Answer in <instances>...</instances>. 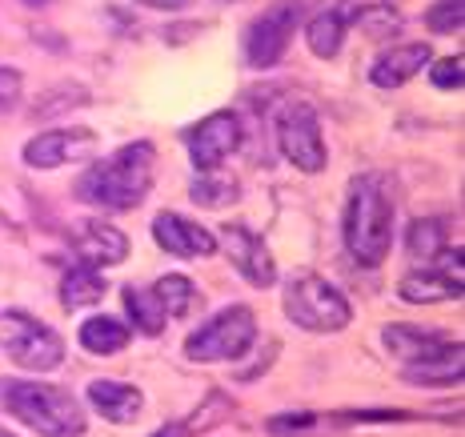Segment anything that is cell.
Masks as SVG:
<instances>
[{
    "mask_svg": "<svg viewBox=\"0 0 465 437\" xmlns=\"http://www.w3.org/2000/svg\"><path fill=\"white\" fill-rule=\"evenodd\" d=\"M149 184H153V144L137 141V144H124L113 157L96 161L76 181V193H81V201H89L96 209L124 213V209L141 205Z\"/></svg>",
    "mask_w": 465,
    "mask_h": 437,
    "instance_id": "1",
    "label": "cell"
},
{
    "mask_svg": "<svg viewBox=\"0 0 465 437\" xmlns=\"http://www.w3.org/2000/svg\"><path fill=\"white\" fill-rule=\"evenodd\" d=\"M393 241V193L381 173H365L353 181V197L345 213V245L361 265H381Z\"/></svg>",
    "mask_w": 465,
    "mask_h": 437,
    "instance_id": "2",
    "label": "cell"
},
{
    "mask_svg": "<svg viewBox=\"0 0 465 437\" xmlns=\"http://www.w3.org/2000/svg\"><path fill=\"white\" fill-rule=\"evenodd\" d=\"M5 405L13 410L28 430L41 437H81L84 433V410L81 402L61 390V385H41V382H8Z\"/></svg>",
    "mask_w": 465,
    "mask_h": 437,
    "instance_id": "3",
    "label": "cell"
},
{
    "mask_svg": "<svg viewBox=\"0 0 465 437\" xmlns=\"http://www.w3.org/2000/svg\"><path fill=\"white\" fill-rule=\"evenodd\" d=\"M285 313L302 329H309V333H333V329L349 325L353 309L341 297V289L329 285L325 277L302 273L289 281V289H285Z\"/></svg>",
    "mask_w": 465,
    "mask_h": 437,
    "instance_id": "4",
    "label": "cell"
},
{
    "mask_svg": "<svg viewBox=\"0 0 465 437\" xmlns=\"http://www.w3.org/2000/svg\"><path fill=\"white\" fill-rule=\"evenodd\" d=\"M0 345L21 369L33 373H48L64 362V342L53 333L48 325H41L36 317L21 313V309H8L0 313Z\"/></svg>",
    "mask_w": 465,
    "mask_h": 437,
    "instance_id": "5",
    "label": "cell"
},
{
    "mask_svg": "<svg viewBox=\"0 0 465 437\" xmlns=\"http://www.w3.org/2000/svg\"><path fill=\"white\" fill-rule=\"evenodd\" d=\"M257 337V322L245 305H229L221 309L213 322H205L197 333L189 337V357L193 362H229V357H241Z\"/></svg>",
    "mask_w": 465,
    "mask_h": 437,
    "instance_id": "6",
    "label": "cell"
},
{
    "mask_svg": "<svg viewBox=\"0 0 465 437\" xmlns=\"http://www.w3.org/2000/svg\"><path fill=\"white\" fill-rule=\"evenodd\" d=\"M305 16V5L302 0H273L265 13L249 25V36H245V53H249V65L253 69H269L285 56L289 41H293L297 25Z\"/></svg>",
    "mask_w": 465,
    "mask_h": 437,
    "instance_id": "7",
    "label": "cell"
},
{
    "mask_svg": "<svg viewBox=\"0 0 465 437\" xmlns=\"http://www.w3.org/2000/svg\"><path fill=\"white\" fill-rule=\"evenodd\" d=\"M277 144L285 161H293L302 173H322L325 169V144H322V124L317 113L305 101H293L277 113Z\"/></svg>",
    "mask_w": 465,
    "mask_h": 437,
    "instance_id": "8",
    "label": "cell"
},
{
    "mask_svg": "<svg viewBox=\"0 0 465 437\" xmlns=\"http://www.w3.org/2000/svg\"><path fill=\"white\" fill-rule=\"evenodd\" d=\"M433 269L425 273L401 277V297L410 305H433V301H453L461 297L465 273H461V249H441L438 257H430Z\"/></svg>",
    "mask_w": 465,
    "mask_h": 437,
    "instance_id": "9",
    "label": "cell"
},
{
    "mask_svg": "<svg viewBox=\"0 0 465 437\" xmlns=\"http://www.w3.org/2000/svg\"><path fill=\"white\" fill-rule=\"evenodd\" d=\"M185 141H189L193 164H197L201 173L217 169V164L225 161L229 153H237V144H241V121L232 113H213L201 124H193Z\"/></svg>",
    "mask_w": 465,
    "mask_h": 437,
    "instance_id": "10",
    "label": "cell"
},
{
    "mask_svg": "<svg viewBox=\"0 0 465 437\" xmlns=\"http://www.w3.org/2000/svg\"><path fill=\"white\" fill-rule=\"evenodd\" d=\"M96 153V133L89 129H48L25 144V161L33 169H56L69 161H89Z\"/></svg>",
    "mask_w": 465,
    "mask_h": 437,
    "instance_id": "11",
    "label": "cell"
},
{
    "mask_svg": "<svg viewBox=\"0 0 465 437\" xmlns=\"http://www.w3.org/2000/svg\"><path fill=\"white\" fill-rule=\"evenodd\" d=\"M221 241H225V249H229V261L241 269L253 285H273L277 281V269H273V257H269V249H265V241L257 237L253 229H245V225H225L221 229Z\"/></svg>",
    "mask_w": 465,
    "mask_h": 437,
    "instance_id": "12",
    "label": "cell"
},
{
    "mask_svg": "<svg viewBox=\"0 0 465 437\" xmlns=\"http://www.w3.org/2000/svg\"><path fill=\"white\" fill-rule=\"evenodd\" d=\"M153 237H157L161 249H169L173 257H209L217 249V237L197 225L189 217H177V213H157L153 221Z\"/></svg>",
    "mask_w": 465,
    "mask_h": 437,
    "instance_id": "13",
    "label": "cell"
},
{
    "mask_svg": "<svg viewBox=\"0 0 465 437\" xmlns=\"http://www.w3.org/2000/svg\"><path fill=\"white\" fill-rule=\"evenodd\" d=\"M76 253H81L84 265H121L129 257V237L116 233L113 225H101V221H84L81 233H76Z\"/></svg>",
    "mask_w": 465,
    "mask_h": 437,
    "instance_id": "14",
    "label": "cell"
},
{
    "mask_svg": "<svg viewBox=\"0 0 465 437\" xmlns=\"http://www.w3.org/2000/svg\"><path fill=\"white\" fill-rule=\"evenodd\" d=\"M349 8H353V0H329L322 13L309 21V48H313L317 56H337V48H341V36L349 28Z\"/></svg>",
    "mask_w": 465,
    "mask_h": 437,
    "instance_id": "15",
    "label": "cell"
},
{
    "mask_svg": "<svg viewBox=\"0 0 465 437\" xmlns=\"http://www.w3.org/2000/svg\"><path fill=\"white\" fill-rule=\"evenodd\" d=\"M430 61H433L430 45H401V48L385 53L381 61L373 65V84H381V89H397V84H405L410 76H418Z\"/></svg>",
    "mask_w": 465,
    "mask_h": 437,
    "instance_id": "16",
    "label": "cell"
},
{
    "mask_svg": "<svg viewBox=\"0 0 465 437\" xmlns=\"http://www.w3.org/2000/svg\"><path fill=\"white\" fill-rule=\"evenodd\" d=\"M461 365H465L461 345H441L438 353L405 365V382H413V385H458Z\"/></svg>",
    "mask_w": 465,
    "mask_h": 437,
    "instance_id": "17",
    "label": "cell"
},
{
    "mask_svg": "<svg viewBox=\"0 0 465 437\" xmlns=\"http://www.w3.org/2000/svg\"><path fill=\"white\" fill-rule=\"evenodd\" d=\"M89 402L96 405V413H104L116 425L137 422V413H141V390H133L124 382H93Z\"/></svg>",
    "mask_w": 465,
    "mask_h": 437,
    "instance_id": "18",
    "label": "cell"
},
{
    "mask_svg": "<svg viewBox=\"0 0 465 437\" xmlns=\"http://www.w3.org/2000/svg\"><path fill=\"white\" fill-rule=\"evenodd\" d=\"M385 345H390L401 362H421V357L438 353L445 342L438 333H425V329H413V325H390L385 329Z\"/></svg>",
    "mask_w": 465,
    "mask_h": 437,
    "instance_id": "19",
    "label": "cell"
},
{
    "mask_svg": "<svg viewBox=\"0 0 465 437\" xmlns=\"http://www.w3.org/2000/svg\"><path fill=\"white\" fill-rule=\"evenodd\" d=\"M81 345L101 357L121 353V349L129 345V329L116 322V317H89V322L81 325Z\"/></svg>",
    "mask_w": 465,
    "mask_h": 437,
    "instance_id": "20",
    "label": "cell"
},
{
    "mask_svg": "<svg viewBox=\"0 0 465 437\" xmlns=\"http://www.w3.org/2000/svg\"><path fill=\"white\" fill-rule=\"evenodd\" d=\"M104 297V277L96 273L93 265H76L69 277H64V289H61V301L64 309H84V305H96Z\"/></svg>",
    "mask_w": 465,
    "mask_h": 437,
    "instance_id": "21",
    "label": "cell"
},
{
    "mask_svg": "<svg viewBox=\"0 0 465 437\" xmlns=\"http://www.w3.org/2000/svg\"><path fill=\"white\" fill-rule=\"evenodd\" d=\"M124 309H129V317L137 322L141 333L157 337L161 329H164V309H161V301H157V293H153V289L129 285V289H124Z\"/></svg>",
    "mask_w": 465,
    "mask_h": 437,
    "instance_id": "22",
    "label": "cell"
},
{
    "mask_svg": "<svg viewBox=\"0 0 465 437\" xmlns=\"http://www.w3.org/2000/svg\"><path fill=\"white\" fill-rule=\"evenodd\" d=\"M153 293H157L161 309H164V317H185L189 309L197 305V289H193V281H189V277H181V273L161 277Z\"/></svg>",
    "mask_w": 465,
    "mask_h": 437,
    "instance_id": "23",
    "label": "cell"
},
{
    "mask_svg": "<svg viewBox=\"0 0 465 437\" xmlns=\"http://www.w3.org/2000/svg\"><path fill=\"white\" fill-rule=\"evenodd\" d=\"M193 201L205 209H225L229 201H237V181L225 177L217 169H205L197 181H193Z\"/></svg>",
    "mask_w": 465,
    "mask_h": 437,
    "instance_id": "24",
    "label": "cell"
},
{
    "mask_svg": "<svg viewBox=\"0 0 465 437\" xmlns=\"http://www.w3.org/2000/svg\"><path fill=\"white\" fill-rule=\"evenodd\" d=\"M445 249V225L441 221H413L410 225V257L430 261Z\"/></svg>",
    "mask_w": 465,
    "mask_h": 437,
    "instance_id": "25",
    "label": "cell"
},
{
    "mask_svg": "<svg viewBox=\"0 0 465 437\" xmlns=\"http://www.w3.org/2000/svg\"><path fill=\"white\" fill-rule=\"evenodd\" d=\"M433 33L450 36V33H461V0H438V5L425 13Z\"/></svg>",
    "mask_w": 465,
    "mask_h": 437,
    "instance_id": "26",
    "label": "cell"
},
{
    "mask_svg": "<svg viewBox=\"0 0 465 437\" xmlns=\"http://www.w3.org/2000/svg\"><path fill=\"white\" fill-rule=\"evenodd\" d=\"M461 56H445V61L438 65H430V81L438 84V89H461V81H465V69H461Z\"/></svg>",
    "mask_w": 465,
    "mask_h": 437,
    "instance_id": "27",
    "label": "cell"
},
{
    "mask_svg": "<svg viewBox=\"0 0 465 437\" xmlns=\"http://www.w3.org/2000/svg\"><path fill=\"white\" fill-rule=\"evenodd\" d=\"M21 96V73L16 69H0V113H8Z\"/></svg>",
    "mask_w": 465,
    "mask_h": 437,
    "instance_id": "28",
    "label": "cell"
},
{
    "mask_svg": "<svg viewBox=\"0 0 465 437\" xmlns=\"http://www.w3.org/2000/svg\"><path fill=\"white\" fill-rule=\"evenodd\" d=\"M313 425V413H289V417H277V422H269V430L273 433H302V430H309Z\"/></svg>",
    "mask_w": 465,
    "mask_h": 437,
    "instance_id": "29",
    "label": "cell"
},
{
    "mask_svg": "<svg viewBox=\"0 0 465 437\" xmlns=\"http://www.w3.org/2000/svg\"><path fill=\"white\" fill-rule=\"evenodd\" d=\"M141 5H149V8H185V5H193V0H141Z\"/></svg>",
    "mask_w": 465,
    "mask_h": 437,
    "instance_id": "30",
    "label": "cell"
},
{
    "mask_svg": "<svg viewBox=\"0 0 465 437\" xmlns=\"http://www.w3.org/2000/svg\"><path fill=\"white\" fill-rule=\"evenodd\" d=\"M157 437H185V430H161Z\"/></svg>",
    "mask_w": 465,
    "mask_h": 437,
    "instance_id": "31",
    "label": "cell"
},
{
    "mask_svg": "<svg viewBox=\"0 0 465 437\" xmlns=\"http://www.w3.org/2000/svg\"><path fill=\"white\" fill-rule=\"evenodd\" d=\"M25 5H45V0H25Z\"/></svg>",
    "mask_w": 465,
    "mask_h": 437,
    "instance_id": "32",
    "label": "cell"
},
{
    "mask_svg": "<svg viewBox=\"0 0 465 437\" xmlns=\"http://www.w3.org/2000/svg\"><path fill=\"white\" fill-rule=\"evenodd\" d=\"M0 437H13V433H8V430H0Z\"/></svg>",
    "mask_w": 465,
    "mask_h": 437,
    "instance_id": "33",
    "label": "cell"
}]
</instances>
